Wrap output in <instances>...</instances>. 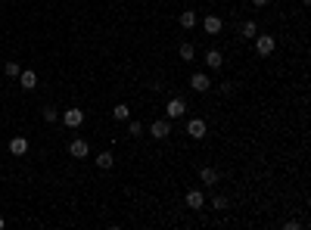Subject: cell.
<instances>
[{
  "mask_svg": "<svg viewBox=\"0 0 311 230\" xmlns=\"http://www.w3.org/2000/svg\"><path fill=\"white\" fill-rule=\"evenodd\" d=\"M178 22H181V28H196V13H193V9H184Z\"/></svg>",
  "mask_w": 311,
  "mask_h": 230,
  "instance_id": "cell-16",
  "label": "cell"
},
{
  "mask_svg": "<svg viewBox=\"0 0 311 230\" xmlns=\"http://www.w3.org/2000/svg\"><path fill=\"white\" fill-rule=\"evenodd\" d=\"M227 205H230V199H227V196H215V199H212V208H218V212H224Z\"/></svg>",
  "mask_w": 311,
  "mask_h": 230,
  "instance_id": "cell-22",
  "label": "cell"
},
{
  "mask_svg": "<svg viewBox=\"0 0 311 230\" xmlns=\"http://www.w3.org/2000/svg\"><path fill=\"white\" fill-rule=\"evenodd\" d=\"M19 72H22V68H19L16 59H6V63H3V75L6 78H19Z\"/></svg>",
  "mask_w": 311,
  "mask_h": 230,
  "instance_id": "cell-19",
  "label": "cell"
},
{
  "mask_svg": "<svg viewBox=\"0 0 311 230\" xmlns=\"http://www.w3.org/2000/svg\"><path fill=\"white\" fill-rule=\"evenodd\" d=\"M240 34L246 37V41H252V37L258 34V25H255V22H252V19H249V22H243V25H240Z\"/></svg>",
  "mask_w": 311,
  "mask_h": 230,
  "instance_id": "cell-17",
  "label": "cell"
},
{
  "mask_svg": "<svg viewBox=\"0 0 311 230\" xmlns=\"http://www.w3.org/2000/svg\"><path fill=\"white\" fill-rule=\"evenodd\" d=\"M206 66L212 68V72H218V68L224 66V56H221V50H209V53H206Z\"/></svg>",
  "mask_w": 311,
  "mask_h": 230,
  "instance_id": "cell-11",
  "label": "cell"
},
{
  "mask_svg": "<svg viewBox=\"0 0 311 230\" xmlns=\"http://www.w3.org/2000/svg\"><path fill=\"white\" fill-rule=\"evenodd\" d=\"M112 118H115V122H128V118H131V109L124 106V103H119V106L112 109Z\"/></svg>",
  "mask_w": 311,
  "mask_h": 230,
  "instance_id": "cell-18",
  "label": "cell"
},
{
  "mask_svg": "<svg viewBox=\"0 0 311 230\" xmlns=\"http://www.w3.org/2000/svg\"><path fill=\"white\" fill-rule=\"evenodd\" d=\"M60 118L65 122V128H81L84 125V112H81V109H65Z\"/></svg>",
  "mask_w": 311,
  "mask_h": 230,
  "instance_id": "cell-5",
  "label": "cell"
},
{
  "mask_svg": "<svg viewBox=\"0 0 311 230\" xmlns=\"http://www.w3.org/2000/svg\"><path fill=\"white\" fill-rule=\"evenodd\" d=\"M252 41H255V53L258 56H271V53H274V47H277L274 34H255Z\"/></svg>",
  "mask_w": 311,
  "mask_h": 230,
  "instance_id": "cell-1",
  "label": "cell"
},
{
  "mask_svg": "<svg viewBox=\"0 0 311 230\" xmlns=\"http://www.w3.org/2000/svg\"><path fill=\"white\" fill-rule=\"evenodd\" d=\"M44 122H47V125L60 122V109H53V106H44Z\"/></svg>",
  "mask_w": 311,
  "mask_h": 230,
  "instance_id": "cell-20",
  "label": "cell"
},
{
  "mask_svg": "<svg viewBox=\"0 0 311 230\" xmlns=\"http://www.w3.org/2000/svg\"><path fill=\"white\" fill-rule=\"evenodd\" d=\"M171 134V118H156V122L150 125V137L153 140H168Z\"/></svg>",
  "mask_w": 311,
  "mask_h": 230,
  "instance_id": "cell-2",
  "label": "cell"
},
{
  "mask_svg": "<svg viewBox=\"0 0 311 230\" xmlns=\"http://www.w3.org/2000/svg\"><path fill=\"white\" fill-rule=\"evenodd\" d=\"M302 3H305V6H308V3H311V0H302Z\"/></svg>",
  "mask_w": 311,
  "mask_h": 230,
  "instance_id": "cell-26",
  "label": "cell"
},
{
  "mask_svg": "<svg viewBox=\"0 0 311 230\" xmlns=\"http://www.w3.org/2000/svg\"><path fill=\"white\" fill-rule=\"evenodd\" d=\"M19 87H22V91H34L37 87V72H31V68L19 72Z\"/></svg>",
  "mask_w": 311,
  "mask_h": 230,
  "instance_id": "cell-7",
  "label": "cell"
},
{
  "mask_svg": "<svg viewBox=\"0 0 311 230\" xmlns=\"http://www.w3.org/2000/svg\"><path fill=\"white\" fill-rule=\"evenodd\" d=\"M202 28H206V34H221L224 22H221L218 16H206V19H202Z\"/></svg>",
  "mask_w": 311,
  "mask_h": 230,
  "instance_id": "cell-10",
  "label": "cell"
},
{
  "mask_svg": "<svg viewBox=\"0 0 311 230\" xmlns=\"http://www.w3.org/2000/svg\"><path fill=\"white\" fill-rule=\"evenodd\" d=\"M178 56L184 59V63H193V59H196V47H193L190 41H187V44H181V47H178Z\"/></svg>",
  "mask_w": 311,
  "mask_h": 230,
  "instance_id": "cell-15",
  "label": "cell"
},
{
  "mask_svg": "<svg viewBox=\"0 0 311 230\" xmlns=\"http://www.w3.org/2000/svg\"><path fill=\"white\" fill-rule=\"evenodd\" d=\"M128 134H131V137H143V125H140V122H131V118H128Z\"/></svg>",
  "mask_w": 311,
  "mask_h": 230,
  "instance_id": "cell-21",
  "label": "cell"
},
{
  "mask_svg": "<svg viewBox=\"0 0 311 230\" xmlns=\"http://www.w3.org/2000/svg\"><path fill=\"white\" fill-rule=\"evenodd\" d=\"M9 153H13V156H25L28 153V140L25 137H13V140H9Z\"/></svg>",
  "mask_w": 311,
  "mask_h": 230,
  "instance_id": "cell-12",
  "label": "cell"
},
{
  "mask_svg": "<svg viewBox=\"0 0 311 230\" xmlns=\"http://www.w3.org/2000/svg\"><path fill=\"white\" fill-rule=\"evenodd\" d=\"M69 156H72V159H87V156H91V146H87V140L75 137L72 143H69Z\"/></svg>",
  "mask_w": 311,
  "mask_h": 230,
  "instance_id": "cell-4",
  "label": "cell"
},
{
  "mask_svg": "<svg viewBox=\"0 0 311 230\" xmlns=\"http://www.w3.org/2000/svg\"><path fill=\"white\" fill-rule=\"evenodd\" d=\"M184 202H187V208H193V212H199V208L206 205V196H202L199 190H187V196H184Z\"/></svg>",
  "mask_w": 311,
  "mask_h": 230,
  "instance_id": "cell-6",
  "label": "cell"
},
{
  "mask_svg": "<svg viewBox=\"0 0 311 230\" xmlns=\"http://www.w3.org/2000/svg\"><path fill=\"white\" fill-rule=\"evenodd\" d=\"M112 165H115V156L109 153V149H103V153L96 156V168H103V171H109Z\"/></svg>",
  "mask_w": 311,
  "mask_h": 230,
  "instance_id": "cell-14",
  "label": "cell"
},
{
  "mask_svg": "<svg viewBox=\"0 0 311 230\" xmlns=\"http://www.w3.org/2000/svg\"><path fill=\"white\" fill-rule=\"evenodd\" d=\"M3 227H6V221H3V218H0V230H3Z\"/></svg>",
  "mask_w": 311,
  "mask_h": 230,
  "instance_id": "cell-25",
  "label": "cell"
},
{
  "mask_svg": "<svg viewBox=\"0 0 311 230\" xmlns=\"http://www.w3.org/2000/svg\"><path fill=\"white\" fill-rule=\"evenodd\" d=\"M187 134L193 140H202V137H206V122H202V118H190V122H187Z\"/></svg>",
  "mask_w": 311,
  "mask_h": 230,
  "instance_id": "cell-8",
  "label": "cell"
},
{
  "mask_svg": "<svg viewBox=\"0 0 311 230\" xmlns=\"http://www.w3.org/2000/svg\"><path fill=\"white\" fill-rule=\"evenodd\" d=\"M221 94H224V97H230V94H233V81H227V84H221Z\"/></svg>",
  "mask_w": 311,
  "mask_h": 230,
  "instance_id": "cell-23",
  "label": "cell"
},
{
  "mask_svg": "<svg viewBox=\"0 0 311 230\" xmlns=\"http://www.w3.org/2000/svg\"><path fill=\"white\" fill-rule=\"evenodd\" d=\"M252 6H255V9H265V6H268V0H252Z\"/></svg>",
  "mask_w": 311,
  "mask_h": 230,
  "instance_id": "cell-24",
  "label": "cell"
},
{
  "mask_svg": "<svg viewBox=\"0 0 311 230\" xmlns=\"http://www.w3.org/2000/svg\"><path fill=\"white\" fill-rule=\"evenodd\" d=\"M190 87H193V91H196V94H206V91H209V87H212V81H209V75H202V72H196V75H193V78H190Z\"/></svg>",
  "mask_w": 311,
  "mask_h": 230,
  "instance_id": "cell-9",
  "label": "cell"
},
{
  "mask_svg": "<svg viewBox=\"0 0 311 230\" xmlns=\"http://www.w3.org/2000/svg\"><path fill=\"white\" fill-rule=\"evenodd\" d=\"M218 177H221V174H218V168H209V165L199 171V181H202V184H209V187H215V184H218Z\"/></svg>",
  "mask_w": 311,
  "mask_h": 230,
  "instance_id": "cell-13",
  "label": "cell"
},
{
  "mask_svg": "<svg viewBox=\"0 0 311 230\" xmlns=\"http://www.w3.org/2000/svg\"><path fill=\"white\" fill-rule=\"evenodd\" d=\"M165 112H168L171 122H174V118H184V115H187V103H184L181 97H171L168 106H165Z\"/></svg>",
  "mask_w": 311,
  "mask_h": 230,
  "instance_id": "cell-3",
  "label": "cell"
}]
</instances>
